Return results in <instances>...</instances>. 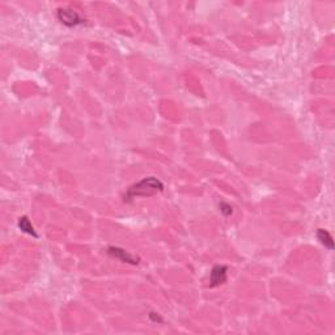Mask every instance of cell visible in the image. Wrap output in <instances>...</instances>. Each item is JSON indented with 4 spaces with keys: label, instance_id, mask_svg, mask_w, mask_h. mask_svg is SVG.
Returning a JSON list of instances; mask_svg holds the SVG:
<instances>
[{
    "label": "cell",
    "instance_id": "obj_1",
    "mask_svg": "<svg viewBox=\"0 0 335 335\" xmlns=\"http://www.w3.org/2000/svg\"><path fill=\"white\" fill-rule=\"evenodd\" d=\"M164 190V185L156 177H147L132 185L124 195V202H130L138 197H153Z\"/></svg>",
    "mask_w": 335,
    "mask_h": 335
},
{
    "label": "cell",
    "instance_id": "obj_2",
    "mask_svg": "<svg viewBox=\"0 0 335 335\" xmlns=\"http://www.w3.org/2000/svg\"><path fill=\"white\" fill-rule=\"evenodd\" d=\"M58 18L59 21L64 24L66 26H76L84 22V18L75 9H71V8H60V9H58Z\"/></svg>",
    "mask_w": 335,
    "mask_h": 335
},
{
    "label": "cell",
    "instance_id": "obj_3",
    "mask_svg": "<svg viewBox=\"0 0 335 335\" xmlns=\"http://www.w3.org/2000/svg\"><path fill=\"white\" fill-rule=\"evenodd\" d=\"M226 271H228L226 266L216 265L210 275V287H218L220 284H224L226 281Z\"/></svg>",
    "mask_w": 335,
    "mask_h": 335
},
{
    "label": "cell",
    "instance_id": "obj_4",
    "mask_svg": "<svg viewBox=\"0 0 335 335\" xmlns=\"http://www.w3.org/2000/svg\"><path fill=\"white\" fill-rule=\"evenodd\" d=\"M108 253H109L113 258L119 259V261H122V262L131 263V265H138L139 263V258H136V257L131 255L128 251L123 250V249L114 248V246H112V248L108 249Z\"/></svg>",
    "mask_w": 335,
    "mask_h": 335
},
{
    "label": "cell",
    "instance_id": "obj_5",
    "mask_svg": "<svg viewBox=\"0 0 335 335\" xmlns=\"http://www.w3.org/2000/svg\"><path fill=\"white\" fill-rule=\"evenodd\" d=\"M18 228L26 234H30V236L33 237H38V234L36 233V230H34V226L32 225V223L28 219V216H22V218L18 219Z\"/></svg>",
    "mask_w": 335,
    "mask_h": 335
},
{
    "label": "cell",
    "instance_id": "obj_6",
    "mask_svg": "<svg viewBox=\"0 0 335 335\" xmlns=\"http://www.w3.org/2000/svg\"><path fill=\"white\" fill-rule=\"evenodd\" d=\"M317 237H318V240L321 241V244L325 245V248L330 249V250H333V249H334V241H333L332 234L329 233L328 230L318 229Z\"/></svg>",
    "mask_w": 335,
    "mask_h": 335
},
{
    "label": "cell",
    "instance_id": "obj_7",
    "mask_svg": "<svg viewBox=\"0 0 335 335\" xmlns=\"http://www.w3.org/2000/svg\"><path fill=\"white\" fill-rule=\"evenodd\" d=\"M220 211H222L225 216H228V215H230V214H232V207H230V206H228V204H225V203H222V204H220Z\"/></svg>",
    "mask_w": 335,
    "mask_h": 335
}]
</instances>
